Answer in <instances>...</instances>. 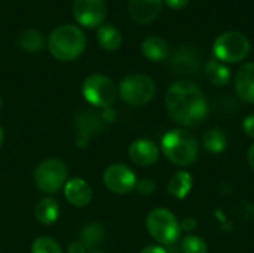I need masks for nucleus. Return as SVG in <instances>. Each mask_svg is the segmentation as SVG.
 Returning <instances> with one entry per match:
<instances>
[{
    "instance_id": "obj_29",
    "label": "nucleus",
    "mask_w": 254,
    "mask_h": 253,
    "mask_svg": "<svg viewBox=\"0 0 254 253\" xmlns=\"http://www.w3.org/2000/svg\"><path fill=\"white\" fill-rule=\"evenodd\" d=\"M196 227H198V222H196V219H193V218H186V219H183V222L180 224V228H182L183 231H188V233L196 230Z\"/></svg>"
},
{
    "instance_id": "obj_34",
    "label": "nucleus",
    "mask_w": 254,
    "mask_h": 253,
    "mask_svg": "<svg viewBox=\"0 0 254 253\" xmlns=\"http://www.w3.org/2000/svg\"><path fill=\"white\" fill-rule=\"evenodd\" d=\"M1 143H3V128L0 127V146H1Z\"/></svg>"
},
{
    "instance_id": "obj_24",
    "label": "nucleus",
    "mask_w": 254,
    "mask_h": 253,
    "mask_svg": "<svg viewBox=\"0 0 254 253\" xmlns=\"http://www.w3.org/2000/svg\"><path fill=\"white\" fill-rule=\"evenodd\" d=\"M103 236H104L103 228L98 224H89L82 231V243L85 248L92 249L103 240Z\"/></svg>"
},
{
    "instance_id": "obj_23",
    "label": "nucleus",
    "mask_w": 254,
    "mask_h": 253,
    "mask_svg": "<svg viewBox=\"0 0 254 253\" xmlns=\"http://www.w3.org/2000/svg\"><path fill=\"white\" fill-rule=\"evenodd\" d=\"M43 36L37 30H25L18 37V45L27 52H37L43 48Z\"/></svg>"
},
{
    "instance_id": "obj_9",
    "label": "nucleus",
    "mask_w": 254,
    "mask_h": 253,
    "mask_svg": "<svg viewBox=\"0 0 254 253\" xmlns=\"http://www.w3.org/2000/svg\"><path fill=\"white\" fill-rule=\"evenodd\" d=\"M103 182L109 191L118 195L129 194L137 185L135 173L125 164H112L104 170Z\"/></svg>"
},
{
    "instance_id": "obj_25",
    "label": "nucleus",
    "mask_w": 254,
    "mask_h": 253,
    "mask_svg": "<svg viewBox=\"0 0 254 253\" xmlns=\"http://www.w3.org/2000/svg\"><path fill=\"white\" fill-rule=\"evenodd\" d=\"M182 251L183 253H208V246L202 237L189 234L182 240Z\"/></svg>"
},
{
    "instance_id": "obj_6",
    "label": "nucleus",
    "mask_w": 254,
    "mask_h": 253,
    "mask_svg": "<svg viewBox=\"0 0 254 253\" xmlns=\"http://www.w3.org/2000/svg\"><path fill=\"white\" fill-rule=\"evenodd\" d=\"M34 183L43 194H55L67 182V167L57 158L42 161L33 174Z\"/></svg>"
},
{
    "instance_id": "obj_13",
    "label": "nucleus",
    "mask_w": 254,
    "mask_h": 253,
    "mask_svg": "<svg viewBox=\"0 0 254 253\" xmlns=\"http://www.w3.org/2000/svg\"><path fill=\"white\" fill-rule=\"evenodd\" d=\"M64 195L74 207H85L92 200V188L80 177H73L64 185Z\"/></svg>"
},
{
    "instance_id": "obj_31",
    "label": "nucleus",
    "mask_w": 254,
    "mask_h": 253,
    "mask_svg": "<svg viewBox=\"0 0 254 253\" xmlns=\"http://www.w3.org/2000/svg\"><path fill=\"white\" fill-rule=\"evenodd\" d=\"M86 248L83 246L82 242H73L68 245V253H86Z\"/></svg>"
},
{
    "instance_id": "obj_10",
    "label": "nucleus",
    "mask_w": 254,
    "mask_h": 253,
    "mask_svg": "<svg viewBox=\"0 0 254 253\" xmlns=\"http://www.w3.org/2000/svg\"><path fill=\"white\" fill-rule=\"evenodd\" d=\"M73 15L80 25L94 28L104 21L107 4L104 0H74Z\"/></svg>"
},
{
    "instance_id": "obj_22",
    "label": "nucleus",
    "mask_w": 254,
    "mask_h": 253,
    "mask_svg": "<svg viewBox=\"0 0 254 253\" xmlns=\"http://www.w3.org/2000/svg\"><path fill=\"white\" fill-rule=\"evenodd\" d=\"M101 125H100V118L94 113H83L82 118L79 119V139L83 136L82 142L79 143V146H86L89 137L95 133L100 131ZM77 139V140H79Z\"/></svg>"
},
{
    "instance_id": "obj_14",
    "label": "nucleus",
    "mask_w": 254,
    "mask_h": 253,
    "mask_svg": "<svg viewBox=\"0 0 254 253\" xmlns=\"http://www.w3.org/2000/svg\"><path fill=\"white\" fill-rule=\"evenodd\" d=\"M235 89L247 103H254V61L246 63L235 75Z\"/></svg>"
},
{
    "instance_id": "obj_19",
    "label": "nucleus",
    "mask_w": 254,
    "mask_h": 253,
    "mask_svg": "<svg viewBox=\"0 0 254 253\" xmlns=\"http://www.w3.org/2000/svg\"><path fill=\"white\" fill-rule=\"evenodd\" d=\"M202 145L205 151L211 154H222L228 146V137L220 128H210L202 136Z\"/></svg>"
},
{
    "instance_id": "obj_21",
    "label": "nucleus",
    "mask_w": 254,
    "mask_h": 253,
    "mask_svg": "<svg viewBox=\"0 0 254 253\" xmlns=\"http://www.w3.org/2000/svg\"><path fill=\"white\" fill-rule=\"evenodd\" d=\"M205 73L213 85L225 86L231 81V70L219 60H210L205 66Z\"/></svg>"
},
{
    "instance_id": "obj_33",
    "label": "nucleus",
    "mask_w": 254,
    "mask_h": 253,
    "mask_svg": "<svg viewBox=\"0 0 254 253\" xmlns=\"http://www.w3.org/2000/svg\"><path fill=\"white\" fill-rule=\"evenodd\" d=\"M247 160H249L250 167L254 170V143L250 146V149H249V152H247Z\"/></svg>"
},
{
    "instance_id": "obj_1",
    "label": "nucleus",
    "mask_w": 254,
    "mask_h": 253,
    "mask_svg": "<svg viewBox=\"0 0 254 253\" xmlns=\"http://www.w3.org/2000/svg\"><path fill=\"white\" fill-rule=\"evenodd\" d=\"M165 104L170 116L182 127H195L208 115V104L201 88L186 79L170 85Z\"/></svg>"
},
{
    "instance_id": "obj_20",
    "label": "nucleus",
    "mask_w": 254,
    "mask_h": 253,
    "mask_svg": "<svg viewBox=\"0 0 254 253\" xmlns=\"http://www.w3.org/2000/svg\"><path fill=\"white\" fill-rule=\"evenodd\" d=\"M97 40L103 49L116 51L122 43V34L113 25H101L97 31Z\"/></svg>"
},
{
    "instance_id": "obj_18",
    "label": "nucleus",
    "mask_w": 254,
    "mask_h": 253,
    "mask_svg": "<svg viewBox=\"0 0 254 253\" xmlns=\"http://www.w3.org/2000/svg\"><path fill=\"white\" fill-rule=\"evenodd\" d=\"M173 69L177 73L182 75H193L199 70V60L195 58L193 54H190L188 49H183L180 52H177L171 61Z\"/></svg>"
},
{
    "instance_id": "obj_32",
    "label": "nucleus",
    "mask_w": 254,
    "mask_h": 253,
    "mask_svg": "<svg viewBox=\"0 0 254 253\" xmlns=\"http://www.w3.org/2000/svg\"><path fill=\"white\" fill-rule=\"evenodd\" d=\"M140 253H168L162 246H156V245H152V246H147L144 248Z\"/></svg>"
},
{
    "instance_id": "obj_3",
    "label": "nucleus",
    "mask_w": 254,
    "mask_h": 253,
    "mask_svg": "<svg viewBox=\"0 0 254 253\" xmlns=\"http://www.w3.org/2000/svg\"><path fill=\"white\" fill-rule=\"evenodd\" d=\"M86 45L83 31L71 24L57 27L49 36V51L60 61H73L80 57Z\"/></svg>"
},
{
    "instance_id": "obj_28",
    "label": "nucleus",
    "mask_w": 254,
    "mask_h": 253,
    "mask_svg": "<svg viewBox=\"0 0 254 253\" xmlns=\"http://www.w3.org/2000/svg\"><path fill=\"white\" fill-rule=\"evenodd\" d=\"M243 130L250 139H254V115H249L243 121Z\"/></svg>"
},
{
    "instance_id": "obj_26",
    "label": "nucleus",
    "mask_w": 254,
    "mask_h": 253,
    "mask_svg": "<svg viewBox=\"0 0 254 253\" xmlns=\"http://www.w3.org/2000/svg\"><path fill=\"white\" fill-rule=\"evenodd\" d=\"M31 253H63V251L54 239L39 237L31 245Z\"/></svg>"
},
{
    "instance_id": "obj_15",
    "label": "nucleus",
    "mask_w": 254,
    "mask_h": 253,
    "mask_svg": "<svg viewBox=\"0 0 254 253\" xmlns=\"http://www.w3.org/2000/svg\"><path fill=\"white\" fill-rule=\"evenodd\" d=\"M143 55L150 61H162L170 55V46L165 39L158 36H150L141 43Z\"/></svg>"
},
{
    "instance_id": "obj_16",
    "label": "nucleus",
    "mask_w": 254,
    "mask_h": 253,
    "mask_svg": "<svg viewBox=\"0 0 254 253\" xmlns=\"http://www.w3.org/2000/svg\"><path fill=\"white\" fill-rule=\"evenodd\" d=\"M193 185V177L189 171L180 170L177 171L168 182L167 191L171 197L177 198V200H183L189 195L190 189Z\"/></svg>"
},
{
    "instance_id": "obj_12",
    "label": "nucleus",
    "mask_w": 254,
    "mask_h": 253,
    "mask_svg": "<svg viewBox=\"0 0 254 253\" xmlns=\"http://www.w3.org/2000/svg\"><path fill=\"white\" fill-rule=\"evenodd\" d=\"M162 7V0H129L128 10L132 21L137 24H149L159 13Z\"/></svg>"
},
{
    "instance_id": "obj_30",
    "label": "nucleus",
    "mask_w": 254,
    "mask_h": 253,
    "mask_svg": "<svg viewBox=\"0 0 254 253\" xmlns=\"http://www.w3.org/2000/svg\"><path fill=\"white\" fill-rule=\"evenodd\" d=\"M165 3H167V6L168 7H171V9H183V7H186L188 6V3H189V0H164Z\"/></svg>"
},
{
    "instance_id": "obj_11",
    "label": "nucleus",
    "mask_w": 254,
    "mask_h": 253,
    "mask_svg": "<svg viewBox=\"0 0 254 253\" xmlns=\"http://www.w3.org/2000/svg\"><path fill=\"white\" fill-rule=\"evenodd\" d=\"M129 160L140 167H147L152 166L158 161L159 158V148L147 139H138L129 145L128 149Z\"/></svg>"
},
{
    "instance_id": "obj_17",
    "label": "nucleus",
    "mask_w": 254,
    "mask_h": 253,
    "mask_svg": "<svg viewBox=\"0 0 254 253\" xmlns=\"http://www.w3.org/2000/svg\"><path fill=\"white\" fill-rule=\"evenodd\" d=\"M60 216V206L54 198H43L40 200L34 207V218L42 225H51L54 224Z\"/></svg>"
},
{
    "instance_id": "obj_4",
    "label": "nucleus",
    "mask_w": 254,
    "mask_h": 253,
    "mask_svg": "<svg viewBox=\"0 0 254 253\" xmlns=\"http://www.w3.org/2000/svg\"><path fill=\"white\" fill-rule=\"evenodd\" d=\"M146 227L149 234L161 245L170 246L180 237V224L173 212L168 209H155L147 215Z\"/></svg>"
},
{
    "instance_id": "obj_8",
    "label": "nucleus",
    "mask_w": 254,
    "mask_h": 253,
    "mask_svg": "<svg viewBox=\"0 0 254 253\" xmlns=\"http://www.w3.org/2000/svg\"><path fill=\"white\" fill-rule=\"evenodd\" d=\"M217 60L225 63H240L250 52V42L247 36L240 31H226L220 34L213 46Z\"/></svg>"
},
{
    "instance_id": "obj_5",
    "label": "nucleus",
    "mask_w": 254,
    "mask_h": 253,
    "mask_svg": "<svg viewBox=\"0 0 254 253\" xmlns=\"http://www.w3.org/2000/svg\"><path fill=\"white\" fill-rule=\"evenodd\" d=\"M156 94V85L153 79L143 73H134L124 78L119 85V95L124 101L132 106H141L149 103Z\"/></svg>"
},
{
    "instance_id": "obj_35",
    "label": "nucleus",
    "mask_w": 254,
    "mask_h": 253,
    "mask_svg": "<svg viewBox=\"0 0 254 253\" xmlns=\"http://www.w3.org/2000/svg\"><path fill=\"white\" fill-rule=\"evenodd\" d=\"M0 109H1V97H0Z\"/></svg>"
},
{
    "instance_id": "obj_7",
    "label": "nucleus",
    "mask_w": 254,
    "mask_h": 253,
    "mask_svg": "<svg viewBox=\"0 0 254 253\" xmlns=\"http://www.w3.org/2000/svg\"><path fill=\"white\" fill-rule=\"evenodd\" d=\"M82 94L88 103L95 107L107 109L118 97V88L115 82L104 75H91L82 85Z\"/></svg>"
},
{
    "instance_id": "obj_27",
    "label": "nucleus",
    "mask_w": 254,
    "mask_h": 253,
    "mask_svg": "<svg viewBox=\"0 0 254 253\" xmlns=\"http://www.w3.org/2000/svg\"><path fill=\"white\" fill-rule=\"evenodd\" d=\"M135 189L141 194V195H152L156 189V185L153 183V180L150 179H141V180H137V185H135Z\"/></svg>"
},
{
    "instance_id": "obj_2",
    "label": "nucleus",
    "mask_w": 254,
    "mask_h": 253,
    "mask_svg": "<svg viewBox=\"0 0 254 253\" xmlns=\"http://www.w3.org/2000/svg\"><path fill=\"white\" fill-rule=\"evenodd\" d=\"M161 151L174 166L186 167L193 164L198 157V142L188 130L173 128L164 134L161 140Z\"/></svg>"
}]
</instances>
